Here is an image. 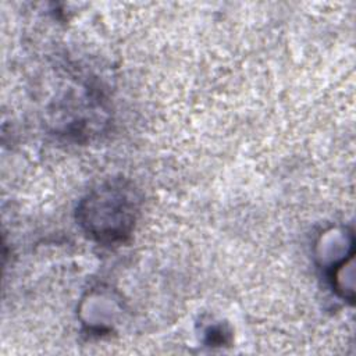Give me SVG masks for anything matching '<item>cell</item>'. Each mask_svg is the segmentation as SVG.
<instances>
[{
    "instance_id": "6da1fadb",
    "label": "cell",
    "mask_w": 356,
    "mask_h": 356,
    "mask_svg": "<svg viewBox=\"0 0 356 356\" xmlns=\"http://www.w3.org/2000/svg\"><path fill=\"white\" fill-rule=\"evenodd\" d=\"M138 199L127 184L110 182L83 200L79 214L86 231L99 241H120L134 227Z\"/></svg>"
}]
</instances>
